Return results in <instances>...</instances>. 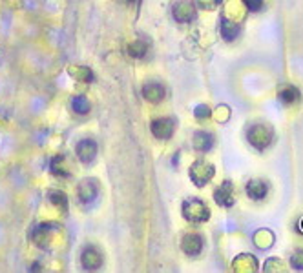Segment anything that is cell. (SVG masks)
Segmentation results:
<instances>
[{
    "mask_svg": "<svg viewBox=\"0 0 303 273\" xmlns=\"http://www.w3.org/2000/svg\"><path fill=\"white\" fill-rule=\"evenodd\" d=\"M291 264L292 268H296V270H303V251H296L291 259Z\"/></svg>",
    "mask_w": 303,
    "mask_h": 273,
    "instance_id": "11",
    "label": "cell"
},
{
    "mask_svg": "<svg viewBox=\"0 0 303 273\" xmlns=\"http://www.w3.org/2000/svg\"><path fill=\"white\" fill-rule=\"evenodd\" d=\"M130 55L135 56V58H141V56H145L146 53V44L145 42H141V40H135V42H132L128 48Z\"/></svg>",
    "mask_w": 303,
    "mask_h": 273,
    "instance_id": "10",
    "label": "cell"
},
{
    "mask_svg": "<svg viewBox=\"0 0 303 273\" xmlns=\"http://www.w3.org/2000/svg\"><path fill=\"white\" fill-rule=\"evenodd\" d=\"M152 129H153V135L157 137V139H168L170 135H172V131H174V122L172 120H155L153 122V126H152Z\"/></svg>",
    "mask_w": 303,
    "mask_h": 273,
    "instance_id": "5",
    "label": "cell"
},
{
    "mask_svg": "<svg viewBox=\"0 0 303 273\" xmlns=\"http://www.w3.org/2000/svg\"><path fill=\"white\" fill-rule=\"evenodd\" d=\"M93 253H95L93 248H88V250H84V253H82V266H84L86 270H93V268L101 266V255L95 259Z\"/></svg>",
    "mask_w": 303,
    "mask_h": 273,
    "instance_id": "7",
    "label": "cell"
},
{
    "mask_svg": "<svg viewBox=\"0 0 303 273\" xmlns=\"http://www.w3.org/2000/svg\"><path fill=\"white\" fill-rule=\"evenodd\" d=\"M194 144H196V150L208 151L214 144V137L210 133H207V131H199V133H196V137H194Z\"/></svg>",
    "mask_w": 303,
    "mask_h": 273,
    "instance_id": "6",
    "label": "cell"
},
{
    "mask_svg": "<svg viewBox=\"0 0 303 273\" xmlns=\"http://www.w3.org/2000/svg\"><path fill=\"white\" fill-rule=\"evenodd\" d=\"M250 11H259L263 7V0H243Z\"/></svg>",
    "mask_w": 303,
    "mask_h": 273,
    "instance_id": "12",
    "label": "cell"
},
{
    "mask_svg": "<svg viewBox=\"0 0 303 273\" xmlns=\"http://www.w3.org/2000/svg\"><path fill=\"white\" fill-rule=\"evenodd\" d=\"M302 99V95H300V89L296 88V86H291V84H285L283 88L280 89V101L281 104H294V102H298Z\"/></svg>",
    "mask_w": 303,
    "mask_h": 273,
    "instance_id": "4",
    "label": "cell"
},
{
    "mask_svg": "<svg viewBox=\"0 0 303 273\" xmlns=\"http://www.w3.org/2000/svg\"><path fill=\"white\" fill-rule=\"evenodd\" d=\"M72 106H73V109L77 113H80V115H84V113L90 111V102L86 101L84 97H75L72 102Z\"/></svg>",
    "mask_w": 303,
    "mask_h": 273,
    "instance_id": "9",
    "label": "cell"
},
{
    "mask_svg": "<svg viewBox=\"0 0 303 273\" xmlns=\"http://www.w3.org/2000/svg\"><path fill=\"white\" fill-rule=\"evenodd\" d=\"M183 250H185L186 255H197V253H201L203 239L196 233L186 235L185 239H183Z\"/></svg>",
    "mask_w": 303,
    "mask_h": 273,
    "instance_id": "3",
    "label": "cell"
},
{
    "mask_svg": "<svg viewBox=\"0 0 303 273\" xmlns=\"http://www.w3.org/2000/svg\"><path fill=\"white\" fill-rule=\"evenodd\" d=\"M214 197H216L219 206L230 208L234 204V193H232L230 182H225L223 186H219L218 190H216V193H214Z\"/></svg>",
    "mask_w": 303,
    "mask_h": 273,
    "instance_id": "2",
    "label": "cell"
},
{
    "mask_svg": "<svg viewBox=\"0 0 303 273\" xmlns=\"http://www.w3.org/2000/svg\"><path fill=\"white\" fill-rule=\"evenodd\" d=\"M221 35L225 40H232L237 35V26L230 24L228 20H221Z\"/></svg>",
    "mask_w": 303,
    "mask_h": 273,
    "instance_id": "8",
    "label": "cell"
},
{
    "mask_svg": "<svg viewBox=\"0 0 303 273\" xmlns=\"http://www.w3.org/2000/svg\"><path fill=\"white\" fill-rule=\"evenodd\" d=\"M267 193H269V184L263 182V180H259V178L250 180L247 184V195L252 201H263L265 197H267Z\"/></svg>",
    "mask_w": 303,
    "mask_h": 273,
    "instance_id": "1",
    "label": "cell"
}]
</instances>
